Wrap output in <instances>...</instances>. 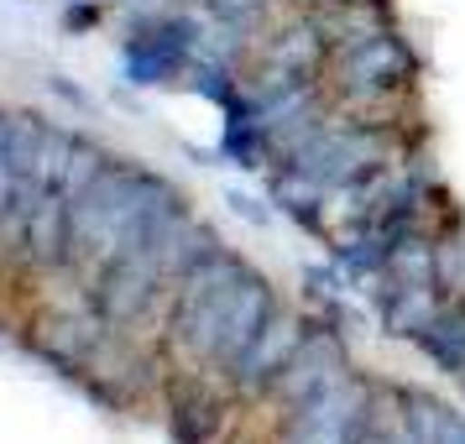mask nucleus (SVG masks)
I'll list each match as a JSON object with an SVG mask.
<instances>
[{
	"label": "nucleus",
	"instance_id": "4",
	"mask_svg": "<svg viewBox=\"0 0 465 444\" xmlns=\"http://www.w3.org/2000/svg\"><path fill=\"white\" fill-rule=\"evenodd\" d=\"M419 79H423V58L398 22L371 26V32H356V37L335 43L330 47V68H324L330 100L340 110L387 115V121L413 115Z\"/></svg>",
	"mask_w": 465,
	"mask_h": 444
},
{
	"label": "nucleus",
	"instance_id": "1",
	"mask_svg": "<svg viewBox=\"0 0 465 444\" xmlns=\"http://www.w3.org/2000/svg\"><path fill=\"white\" fill-rule=\"evenodd\" d=\"M282 309L272 277L231 246H214L173 282L168 293V345L183 371L225 377Z\"/></svg>",
	"mask_w": 465,
	"mask_h": 444
},
{
	"label": "nucleus",
	"instance_id": "7",
	"mask_svg": "<svg viewBox=\"0 0 465 444\" xmlns=\"http://www.w3.org/2000/svg\"><path fill=\"white\" fill-rule=\"evenodd\" d=\"M303 330H309V314L282 303V309L267 319V330L252 340V350H246V356L225 371L231 398H272V387H277V377H282V366L293 360Z\"/></svg>",
	"mask_w": 465,
	"mask_h": 444
},
{
	"label": "nucleus",
	"instance_id": "11",
	"mask_svg": "<svg viewBox=\"0 0 465 444\" xmlns=\"http://www.w3.org/2000/svg\"><path fill=\"white\" fill-rule=\"evenodd\" d=\"M408 345H413L440 377H450V381H460L465 387V293L444 298L440 309H434V319H429Z\"/></svg>",
	"mask_w": 465,
	"mask_h": 444
},
{
	"label": "nucleus",
	"instance_id": "12",
	"mask_svg": "<svg viewBox=\"0 0 465 444\" xmlns=\"http://www.w3.org/2000/svg\"><path fill=\"white\" fill-rule=\"evenodd\" d=\"M225 204H231L235 214H246L252 225H267V220H272V210H267L262 199H252V193H241V189H231V193H225Z\"/></svg>",
	"mask_w": 465,
	"mask_h": 444
},
{
	"label": "nucleus",
	"instance_id": "6",
	"mask_svg": "<svg viewBox=\"0 0 465 444\" xmlns=\"http://www.w3.org/2000/svg\"><path fill=\"white\" fill-rule=\"evenodd\" d=\"M199 47H204V22L199 16H183V11H168V16H157L147 22L136 37H126L121 47V68H126L131 84H173V79H183L199 58Z\"/></svg>",
	"mask_w": 465,
	"mask_h": 444
},
{
	"label": "nucleus",
	"instance_id": "8",
	"mask_svg": "<svg viewBox=\"0 0 465 444\" xmlns=\"http://www.w3.org/2000/svg\"><path fill=\"white\" fill-rule=\"evenodd\" d=\"M455 419V408L434 398L429 387L413 381H381L377 392V429L381 444H440L444 429Z\"/></svg>",
	"mask_w": 465,
	"mask_h": 444
},
{
	"label": "nucleus",
	"instance_id": "9",
	"mask_svg": "<svg viewBox=\"0 0 465 444\" xmlns=\"http://www.w3.org/2000/svg\"><path fill=\"white\" fill-rule=\"evenodd\" d=\"M444 288L434 277H371L366 288V303H371V319L387 340H413L434 319V309L444 303Z\"/></svg>",
	"mask_w": 465,
	"mask_h": 444
},
{
	"label": "nucleus",
	"instance_id": "3",
	"mask_svg": "<svg viewBox=\"0 0 465 444\" xmlns=\"http://www.w3.org/2000/svg\"><path fill=\"white\" fill-rule=\"evenodd\" d=\"M413 152H419V136L408 126V115L387 121V115H356V110L330 105V115L277 163V173H288L319 193H340Z\"/></svg>",
	"mask_w": 465,
	"mask_h": 444
},
{
	"label": "nucleus",
	"instance_id": "5",
	"mask_svg": "<svg viewBox=\"0 0 465 444\" xmlns=\"http://www.w3.org/2000/svg\"><path fill=\"white\" fill-rule=\"evenodd\" d=\"M377 392H381V381L351 366L345 377H335L330 387H319L314 398L272 413L277 444H356L366 434V423H371Z\"/></svg>",
	"mask_w": 465,
	"mask_h": 444
},
{
	"label": "nucleus",
	"instance_id": "13",
	"mask_svg": "<svg viewBox=\"0 0 465 444\" xmlns=\"http://www.w3.org/2000/svg\"><path fill=\"white\" fill-rule=\"evenodd\" d=\"M440 444H465V413H455V419H450V429H444Z\"/></svg>",
	"mask_w": 465,
	"mask_h": 444
},
{
	"label": "nucleus",
	"instance_id": "14",
	"mask_svg": "<svg viewBox=\"0 0 465 444\" xmlns=\"http://www.w3.org/2000/svg\"><path fill=\"white\" fill-rule=\"evenodd\" d=\"M303 11H330V5H345V0H298Z\"/></svg>",
	"mask_w": 465,
	"mask_h": 444
},
{
	"label": "nucleus",
	"instance_id": "2",
	"mask_svg": "<svg viewBox=\"0 0 465 444\" xmlns=\"http://www.w3.org/2000/svg\"><path fill=\"white\" fill-rule=\"evenodd\" d=\"M183 204L163 173L136 168V163H110L79 199H74V235H68V261H84L100 272L110 256L131 252L152 231L157 214Z\"/></svg>",
	"mask_w": 465,
	"mask_h": 444
},
{
	"label": "nucleus",
	"instance_id": "10",
	"mask_svg": "<svg viewBox=\"0 0 465 444\" xmlns=\"http://www.w3.org/2000/svg\"><path fill=\"white\" fill-rule=\"evenodd\" d=\"M168 429L178 444H214L225 429V398L210 387V371H183L168 387Z\"/></svg>",
	"mask_w": 465,
	"mask_h": 444
}]
</instances>
